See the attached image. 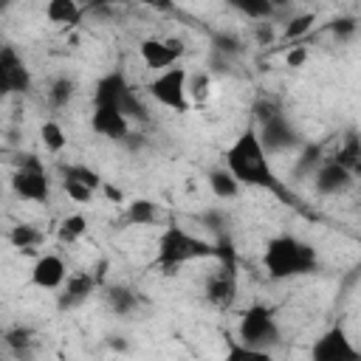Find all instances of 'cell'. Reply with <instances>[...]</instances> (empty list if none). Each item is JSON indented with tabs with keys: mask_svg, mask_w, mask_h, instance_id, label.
<instances>
[{
	"mask_svg": "<svg viewBox=\"0 0 361 361\" xmlns=\"http://www.w3.org/2000/svg\"><path fill=\"white\" fill-rule=\"evenodd\" d=\"M338 39H347V37H353L355 34V28H358V23L353 20V17H336V20H330V25H327Z\"/></svg>",
	"mask_w": 361,
	"mask_h": 361,
	"instance_id": "32",
	"label": "cell"
},
{
	"mask_svg": "<svg viewBox=\"0 0 361 361\" xmlns=\"http://www.w3.org/2000/svg\"><path fill=\"white\" fill-rule=\"evenodd\" d=\"M353 180L355 178L347 169H341L333 158H324V164L313 175V186H316L319 195H341V192H347L353 186Z\"/></svg>",
	"mask_w": 361,
	"mask_h": 361,
	"instance_id": "16",
	"label": "cell"
},
{
	"mask_svg": "<svg viewBox=\"0 0 361 361\" xmlns=\"http://www.w3.org/2000/svg\"><path fill=\"white\" fill-rule=\"evenodd\" d=\"M147 90L161 107H169L175 113H189V73H186V68L175 65L169 71H161L147 85Z\"/></svg>",
	"mask_w": 361,
	"mask_h": 361,
	"instance_id": "7",
	"label": "cell"
},
{
	"mask_svg": "<svg viewBox=\"0 0 361 361\" xmlns=\"http://www.w3.org/2000/svg\"><path fill=\"white\" fill-rule=\"evenodd\" d=\"M8 243H11L17 251H23V254H34V251L45 243V234H42L37 226H31V223H17V226L8 231Z\"/></svg>",
	"mask_w": 361,
	"mask_h": 361,
	"instance_id": "19",
	"label": "cell"
},
{
	"mask_svg": "<svg viewBox=\"0 0 361 361\" xmlns=\"http://www.w3.org/2000/svg\"><path fill=\"white\" fill-rule=\"evenodd\" d=\"M237 338L248 347H257V350H274L279 341H282V333H279V324H276V316L271 307L265 305H248L240 316V324H237Z\"/></svg>",
	"mask_w": 361,
	"mask_h": 361,
	"instance_id": "5",
	"label": "cell"
},
{
	"mask_svg": "<svg viewBox=\"0 0 361 361\" xmlns=\"http://www.w3.org/2000/svg\"><path fill=\"white\" fill-rule=\"evenodd\" d=\"M257 135H259L265 152H282V149H290V147L299 144V135L290 127V121H288L285 113H276L274 118L262 121L259 130H257Z\"/></svg>",
	"mask_w": 361,
	"mask_h": 361,
	"instance_id": "11",
	"label": "cell"
},
{
	"mask_svg": "<svg viewBox=\"0 0 361 361\" xmlns=\"http://www.w3.org/2000/svg\"><path fill=\"white\" fill-rule=\"evenodd\" d=\"M217 254H220V245L214 240H203L178 223L164 226L155 243V265L164 268V274H175V268L197 259H217Z\"/></svg>",
	"mask_w": 361,
	"mask_h": 361,
	"instance_id": "2",
	"label": "cell"
},
{
	"mask_svg": "<svg viewBox=\"0 0 361 361\" xmlns=\"http://www.w3.org/2000/svg\"><path fill=\"white\" fill-rule=\"evenodd\" d=\"M223 161H226V169L237 178L240 186L265 189V192L276 195L288 206H302L296 200V195L288 189V183L279 180V175L274 172V166L268 161V152H265V147H262V141L257 135V127H245L234 138V144L226 149Z\"/></svg>",
	"mask_w": 361,
	"mask_h": 361,
	"instance_id": "1",
	"label": "cell"
},
{
	"mask_svg": "<svg viewBox=\"0 0 361 361\" xmlns=\"http://www.w3.org/2000/svg\"><path fill=\"white\" fill-rule=\"evenodd\" d=\"M62 189H65L68 197H73L76 203H87V200L93 197V189H87V186H82V183H76V180H62Z\"/></svg>",
	"mask_w": 361,
	"mask_h": 361,
	"instance_id": "34",
	"label": "cell"
},
{
	"mask_svg": "<svg viewBox=\"0 0 361 361\" xmlns=\"http://www.w3.org/2000/svg\"><path fill=\"white\" fill-rule=\"evenodd\" d=\"M243 48V42L234 37V34H214V51L217 54H237Z\"/></svg>",
	"mask_w": 361,
	"mask_h": 361,
	"instance_id": "33",
	"label": "cell"
},
{
	"mask_svg": "<svg viewBox=\"0 0 361 361\" xmlns=\"http://www.w3.org/2000/svg\"><path fill=\"white\" fill-rule=\"evenodd\" d=\"M158 220V209L152 200L147 197H135L127 203V212H124V223L127 226H149Z\"/></svg>",
	"mask_w": 361,
	"mask_h": 361,
	"instance_id": "25",
	"label": "cell"
},
{
	"mask_svg": "<svg viewBox=\"0 0 361 361\" xmlns=\"http://www.w3.org/2000/svg\"><path fill=\"white\" fill-rule=\"evenodd\" d=\"M90 127L102 138L110 141H124L130 135V118L118 107H93L90 113Z\"/></svg>",
	"mask_w": 361,
	"mask_h": 361,
	"instance_id": "13",
	"label": "cell"
},
{
	"mask_svg": "<svg viewBox=\"0 0 361 361\" xmlns=\"http://www.w3.org/2000/svg\"><path fill=\"white\" fill-rule=\"evenodd\" d=\"M223 361H276V358L268 350H257V347L243 344L240 338L226 336V355H223Z\"/></svg>",
	"mask_w": 361,
	"mask_h": 361,
	"instance_id": "21",
	"label": "cell"
},
{
	"mask_svg": "<svg viewBox=\"0 0 361 361\" xmlns=\"http://www.w3.org/2000/svg\"><path fill=\"white\" fill-rule=\"evenodd\" d=\"M341 169H347L353 178H361V135L355 130H347L341 135L338 149L330 155Z\"/></svg>",
	"mask_w": 361,
	"mask_h": 361,
	"instance_id": "18",
	"label": "cell"
},
{
	"mask_svg": "<svg viewBox=\"0 0 361 361\" xmlns=\"http://www.w3.org/2000/svg\"><path fill=\"white\" fill-rule=\"evenodd\" d=\"M209 189H212L214 197H220V200H231V197L240 195V183H237V178H234L226 166L209 172Z\"/></svg>",
	"mask_w": 361,
	"mask_h": 361,
	"instance_id": "24",
	"label": "cell"
},
{
	"mask_svg": "<svg viewBox=\"0 0 361 361\" xmlns=\"http://www.w3.org/2000/svg\"><path fill=\"white\" fill-rule=\"evenodd\" d=\"M0 90L6 96H20L31 90V71L14 51V45L0 48Z\"/></svg>",
	"mask_w": 361,
	"mask_h": 361,
	"instance_id": "9",
	"label": "cell"
},
{
	"mask_svg": "<svg viewBox=\"0 0 361 361\" xmlns=\"http://www.w3.org/2000/svg\"><path fill=\"white\" fill-rule=\"evenodd\" d=\"M45 17L59 25H76L82 20V6H76L73 0H51L45 6Z\"/></svg>",
	"mask_w": 361,
	"mask_h": 361,
	"instance_id": "22",
	"label": "cell"
},
{
	"mask_svg": "<svg viewBox=\"0 0 361 361\" xmlns=\"http://www.w3.org/2000/svg\"><path fill=\"white\" fill-rule=\"evenodd\" d=\"M39 135H42L45 149H51V152H62L65 144H68V135L62 133V127H59L56 121H45V124L39 127Z\"/></svg>",
	"mask_w": 361,
	"mask_h": 361,
	"instance_id": "30",
	"label": "cell"
},
{
	"mask_svg": "<svg viewBox=\"0 0 361 361\" xmlns=\"http://www.w3.org/2000/svg\"><path fill=\"white\" fill-rule=\"evenodd\" d=\"M65 279H68V268L59 254L37 257V262L31 268V285H37L42 290H59L65 285Z\"/></svg>",
	"mask_w": 361,
	"mask_h": 361,
	"instance_id": "14",
	"label": "cell"
},
{
	"mask_svg": "<svg viewBox=\"0 0 361 361\" xmlns=\"http://www.w3.org/2000/svg\"><path fill=\"white\" fill-rule=\"evenodd\" d=\"M93 290H96V276L90 271H73V274H68L65 285L56 293V307L59 310H73L82 302H87Z\"/></svg>",
	"mask_w": 361,
	"mask_h": 361,
	"instance_id": "12",
	"label": "cell"
},
{
	"mask_svg": "<svg viewBox=\"0 0 361 361\" xmlns=\"http://www.w3.org/2000/svg\"><path fill=\"white\" fill-rule=\"evenodd\" d=\"M85 231H87L85 214H68V217L56 226V240H59L62 245H73L79 237H85Z\"/></svg>",
	"mask_w": 361,
	"mask_h": 361,
	"instance_id": "27",
	"label": "cell"
},
{
	"mask_svg": "<svg viewBox=\"0 0 361 361\" xmlns=\"http://www.w3.org/2000/svg\"><path fill=\"white\" fill-rule=\"evenodd\" d=\"M313 14H293L288 23H285V31H282V39L285 42H290V39H299V37H305L310 28H313Z\"/></svg>",
	"mask_w": 361,
	"mask_h": 361,
	"instance_id": "31",
	"label": "cell"
},
{
	"mask_svg": "<svg viewBox=\"0 0 361 361\" xmlns=\"http://www.w3.org/2000/svg\"><path fill=\"white\" fill-rule=\"evenodd\" d=\"M130 90L133 87L127 85L124 73L121 71H110L93 87V107H118L121 110V104H124V99H127Z\"/></svg>",
	"mask_w": 361,
	"mask_h": 361,
	"instance_id": "15",
	"label": "cell"
},
{
	"mask_svg": "<svg viewBox=\"0 0 361 361\" xmlns=\"http://www.w3.org/2000/svg\"><path fill=\"white\" fill-rule=\"evenodd\" d=\"M257 37H259V42H271L274 39V25L271 23H257Z\"/></svg>",
	"mask_w": 361,
	"mask_h": 361,
	"instance_id": "36",
	"label": "cell"
},
{
	"mask_svg": "<svg viewBox=\"0 0 361 361\" xmlns=\"http://www.w3.org/2000/svg\"><path fill=\"white\" fill-rule=\"evenodd\" d=\"M310 361H361V347L353 344L341 324L327 327L310 347Z\"/></svg>",
	"mask_w": 361,
	"mask_h": 361,
	"instance_id": "8",
	"label": "cell"
},
{
	"mask_svg": "<svg viewBox=\"0 0 361 361\" xmlns=\"http://www.w3.org/2000/svg\"><path fill=\"white\" fill-rule=\"evenodd\" d=\"M11 189L23 200L45 203L51 197V180L42 166V161L34 152H23L14 161V175H11Z\"/></svg>",
	"mask_w": 361,
	"mask_h": 361,
	"instance_id": "6",
	"label": "cell"
},
{
	"mask_svg": "<svg viewBox=\"0 0 361 361\" xmlns=\"http://www.w3.org/2000/svg\"><path fill=\"white\" fill-rule=\"evenodd\" d=\"M322 164H324L322 147H319V144H307V147L302 149V155L296 158V164H293V178H313Z\"/></svg>",
	"mask_w": 361,
	"mask_h": 361,
	"instance_id": "26",
	"label": "cell"
},
{
	"mask_svg": "<svg viewBox=\"0 0 361 361\" xmlns=\"http://www.w3.org/2000/svg\"><path fill=\"white\" fill-rule=\"evenodd\" d=\"M104 299H107L110 310L118 313V316H130V313L138 310V293L130 290L127 285H113V288H107Z\"/></svg>",
	"mask_w": 361,
	"mask_h": 361,
	"instance_id": "20",
	"label": "cell"
},
{
	"mask_svg": "<svg viewBox=\"0 0 361 361\" xmlns=\"http://www.w3.org/2000/svg\"><path fill=\"white\" fill-rule=\"evenodd\" d=\"M102 189H104V195H107V197H113V200H121V192H118V189H113V186H107V183H104Z\"/></svg>",
	"mask_w": 361,
	"mask_h": 361,
	"instance_id": "37",
	"label": "cell"
},
{
	"mask_svg": "<svg viewBox=\"0 0 361 361\" xmlns=\"http://www.w3.org/2000/svg\"><path fill=\"white\" fill-rule=\"evenodd\" d=\"M59 175H62V180H76V183H82V186H87L93 192L104 186L102 175L96 169H90V166H82V164H59Z\"/></svg>",
	"mask_w": 361,
	"mask_h": 361,
	"instance_id": "23",
	"label": "cell"
},
{
	"mask_svg": "<svg viewBox=\"0 0 361 361\" xmlns=\"http://www.w3.org/2000/svg\"><path fill=\"white\" fill-rule=\"evenodd\" d=\"M265 274L271 279H293V276H307L319 271V254L310 243L293 237V234H279L271 237L262 254Z\"/></svg>",
	"mask_w": 361,
	"mask_h": 361,
	"instance_id": "3",
	"label": "cell"
},
{
	"mask_svg": "<svg viewBox=\"0 0 361 361\" xmlns=\"http://www.w3.org/2000/svg\"><path fill=\"white\" fill-rule=\"evenodd\" d=\"M305 56H307V51H305L302 45H296V51H290L285 59H288V65H290V68H299V65L305 62Z\"/></svg>",
	"mask_w": 361,
	"mask_h": 361,
	"instance_id": "35",
	"label": "cell"
},
{
	"mask_svg": "<svg viewBox=\"0 0 361 361\" xmlns=\"http://www.w3.org/2000/svg\"><path fill=\"white\" fill-rule=\"evenodd\" d=\"M217 245H220V254H217V271H212L209 274V279H206V299L214 305V307H220V310H226V307H231L234 305V299H237V251H234V243H231V237L228 234H220L217 240H214Z\"/></svg>",
	"mask_w": 361,
	"mask_h": 361,
	"instance_id": "4",
	"label": "cell"
},
{
	"mask_svg": "<svg viewBox=\"0 0 361 361\" xmlns=\"http://www.w3.org/2000/svg\"><path fill=\"white\" fill-rule=\"evenodd\" d=\"M231 6H234L240 14H245L248 20H257V23H268V20L276 14L274 3H268V0H234Z\"/></svg>",
	"mask_w": 361,
	"mask_h": 361,
	"instance_id": "28",
	"label": "cell"
},
{
	"mask_svg": "<svg viewBox=\"0 0 361 361\" xmlns=\"http://www.w3.org/2000/svg\"><path fill=\"white\" fill-rule=\"evenodd\" d=\"M73 90H76L73 79H68V76H56V79L51 82V87H48V102H51L54 107H65V104L73 99Z\"/></svg>",
	"mask_w": 361,
	"mask_h": 361,
	"instance_id": "29",
	"label": "cell"
},
{
	"mask_svg": "<svg viewBox=\"0 0 361 361\" xmlns=\"http://www.w3.org/2000/svg\"><path fill=\"white\" fill-rule=\"evenodd\" d=\"M138 54H141V59H144L147 68H152V71H161V68L169 71V68L178 65V59H180V54H183V45H180L178 39H158V37H149V39H141Z\"/></svg>",
	"mask_w": 361,
	"mask_h": 361,
	"instance_id": "10",
	"label": "cell"
},
{
	"mask_svg": "<svg viewBox=\"0 0 361 361\" xmlns=\"http://www.w3.org/2000/svg\"><path fill=\"white\" fill-rule=\"evenodd\" d=\"M3 344H6V350H8L17 361H34V353H37V347H39V336H37L31 327L17 324V327H8V330L3 333Z\"/></svg>",
	"mask_w": 361,
	"mask_h": 361,
	"instance_id": "17",
	"label": "cell"
}]
</instances>
